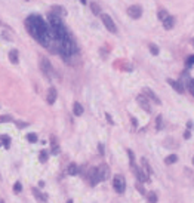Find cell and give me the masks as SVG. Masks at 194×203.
Returning <instances> with one entry per match:
<instances>
[{"label":"cell","mask_w":194,"mask_h":203,"mask_svg":"<svg viewBox=\"0 0 194 203\" xmlns=\"http://www.w3.org/2000/svg\"><path fill=\"white\" fill-rule=\"evenodd\" d=\"M25 27L28 30V33L39 41L40 44H43L44 47H49L50 46V41L52 39V33H50V28L49 25L40 18L39 15H31L27 18L25 21Z\"/></svg>","instance_id":"obj_1"},{"label":"cell","mask_w":194,"mask_h":203,"mask_svg":"<svg viewBox=\"0 0 194 203\" xmlns=\"http://www.w3.org/2000/svg\"><path fill=\"white\" fill-rule=\"evenodd\" d=\"M40 70L43 71V74H46L49 79L52 77V74H53V68H52V64H50V61L47 59V58H44V56H41L40 58Z\"/></svg>","instance_id":"obj_2"},{"label":"cell","mask_w":194,"mask_h":203,"mask_svg":"<svg viewBox=\"0 0 194 203\" xmlns=\"http://www.w3.org/2000/svg\"><path fill=\"white\" fill-rule=\"evenodd\" d=\"M113 188L116 190V193H118V194H121L126 190V181H124V178L121 175H116L113 178Z\"/></svg>","instance_id":"obj_3"},{"label":"cell","mask_w":194,"mask_h":203,"mask_svg":"<svg viewBox=\"0 0 194 203\" xmlns=\"http://www.w3.org/2000/svg\"><path fill=\"white\" fill-rule=\"evenodd\" d=\"M101 18H102V22H104V25L107 27V30H108L110 33H117V27H116V24H114V21L111 19L110 15L101 13Z\"/></svg>","instance_id":"obj_4"},{"label":"cell","mask_w":194,"mask_h":203,"mask_svg":"<svg viewBox=\"0 0 194 203\" xmlns=\"http://www.w3.org/2000/svg\"><path fill=\"white\" fill-rule=\"evenodd\" d=\"M127 15L132 18V19H138L142 16V7L138 6V4H132L127 7Z\"/></svg>","instance_id":"obj_5"},{"label":"cell","mask_w":194,"mask_h":203,"mask_svg":"<svg viewBox=\"0 0 194 203\" xmlns=\"http://www.w3.org/2000/svg\"><path fill=\"white\" fill-rule=\"evenodd\" d=\"M136 101H138V104L141 105V108H142L144 111L151 113V105H150V101L147 99L145 95H138V96H136Z\"/></svg>","instance_id":"obj_6"},{"label":"cell","mask_w":194,"mask_h":203,"mask_svg":"<svg viewBox=\"0 0 194 203\" xmlns=\"http://www.w3.org/2000/svg\"><path fill=\"white\" fill-rule=\"evenodd\" d=\"M87 179H89V184H90L92 187H95V185L99 182V176H98V170H96V167H90V169H89Z\"/></svg>","instance_id":"obj_7"},{"label":"cell","mask_w":194,"mask_h":203,"mask_svg":"<svg viewBox=\"0 0 194 203\" xmlns=\"http://www.w3.org/2000/svg\"><path fill=\"white\" fill-rule=\"evenodd\" d=\"M96 170H98L99 181H104V179H107V178L110 176V169H108V166H107V164H101V166H98V167H96Z\"/></svg>","instance_id":"obj_8"},{"label":"cell","mask_w":194,"mask_h":203,"mask_svg":"<svg viewBox=\"0 0 194 203\" xmlns=\"http://www.w3.org/2000/svg\"><path fill=\"white\" fill-rule=\"evenodd\" d=\"M144 95L147 96V99H148V101H153V102H154V104H157V105H158V104H161V101L158 99V96L155 95L151 89L145 87V89H144Z\"/></svg>","instance_id":"obj_9"},{"label":"cell","mask_w":194,"mask_h":203,"mask_svg":"<svg viewBox=\"0 0 194 203\" xmlns=\"http://www.w3.org/2000/svg\"><path fill=\"white\" fill-rule=\"evenodd\" d=\"M133 173L136 175V178L139 179V182H147V175L142 172V169L141 167H136V166H133Z\"/></svg>","instance_id":"obj_10"},{"label":"cell","mask_w":194,"mask_h":203,"mask_svg":"<svg viewBox=\"0 0 194 203\" xmlns=\"http://www.w3.org/2000/svg\"><path fill=\"white\" fill-rule=\"evenodd\" d=\"M52 13H55L56 16L62 18V16H65V15H67V10H65L62 6H59V4H55V6H52Z\"/></svg>","instance_id":"obj_11"},{"label":"cell","mask_w":194,"mask_h":203,"mask_svg":"<svg viewBox=\"0 0 194 203\" xmlns=\"http://www.w3.org/2000/svg\"><path fill=\"white\" fill-rule=\"evenodd\" d=\"M46 101H47V104H55V101H56V89L55 87H50L49 89V92H47V96H46Z\"/></svg>","instance_id":"obj_12"},{"label":"cell","mask_w":194,"mask_h":203,"mask_svg":"<svg viewBox=\"0 0 194 203\" xmlns=\"http://www.w3.org/2000/svg\"><path fill=\"white\" fill-rule=\"evenodd\" d=\"M167 83L178 92V93H184V86L179 83V81H176V80H172V79H167Z\"/></svg>","instance_id":"obj_13"},{"label":"cell","mask_w":194,"mask_h":203,"mask_svg":"<svg viewBox=\"0 0 194 203\" xmlns=\"http://www.w3.org/2000/svg\"><path fill=\"white\" fill-rule=\"evenodd\" d=\"M173 24H175V19H173V16H167L164 21H163V27L166 28V30H170V28H173Z\"/></svg>","instance_id":"obj_14"},{"label":"cell","mask_w":194,"mask_h":203,"mask_svg":"<svg viewBox=\"0 0 194 203\" xmlns=\"http://www.w3.org/2000/svg\"><path fill=\"white\" fill-rule=\"evenodd\" d=\"M67 173L68 175H77L78 173V166L76 163H70L68 167H67Z\"/></svg>","instance_id":"obj_15"},{"label":"cell","mask_w":194,"mask_h":203,"mask_svg":"<svg viewBox=\"0 0 194 203\" xmlns=\"http://www.w3.org/2000/svg\"><path fill=\"white\" fill-rule=\"evenodd\" d=\"M9 59H10V62L12 64H18V50L16 49H12L10 52H9Z\"/></svg>","instance_id":"obj_16"},{"label":"cell","mask_w":194,"mask_h":203,"mask_svg":"<svg viewBox=\"0 0 194 203\" xmlns=\"http://www.w3.org/2000/svg\"><path fill=\"white\" fill-rule=\"evenodd\" d=\"M73 113H74L76 116H81V114H83V105L78 104V102H74V105H73Z\"/></svg>","instance_id":"obj_17"},{"label":"cell","mask_w":194,"mask_h":203,"mask_svg":"<svg viewBox=\"0 0 194 203\" xmlns=\"http://www.w3.org/2000/svg\"><path fill=\"white\" fill-rule=\"evenodd\" d=\"M0 145H3L4 148H9V145H10V138L6 136V135H1V136H0Z\"/></svg>","instance_id":"obj_18"},{"label":"cell","mask_w":194,"mask_h":203,"mask_svg":"<svg viewBox=\"0 0 194 203\" xmlns=\"http://www.w3.org/2000/svg\"><path fill=\"white\" fill-rule=\"evenodd\" d=\"M141 163H142V166H144V170H145L148 175H151V173H153V170H151V166H150L148 162H147V159H145V157H142V159H141Z\"/></svg>","instance_id":"obj_19"},{"label":"cell","mask_w":194,"mask_h":203,"mask_svg":"<svg viewBox=\"0 0 194 203\" xmlns=\"http://www.w3.org/2000/svg\"><path fill=\"white\" fill-rule=\"evenodd\" d=\"M90 10H92L95 15H101V7H99V4H98V3H95V1H92V3H90Z\"/></svg>","instance_id":"obj_20"},{"label":"cell","mask_w":194,"mask_h":203,"mask_svg":"<svg viewBox=\"0 0 194 203\" xmlns=\"http://www.w3.org/2000/svg\"><path fill=\"white\" fill-rule=\"evenodd\" d=\"M33 194H34V197H36L39 202H46V197H44V196L40 193L37 188H33Z\"/></svg>","instance_id":"obj_21"},{"label":"cell","mask_w":194,"mask_h":203,"mask_svg":"<svg viewBox=\"0 0 194 203\" xmlns=\"http://www.w3.org/2000/svg\"><path fill=\"white\" fill-rule=\"evenodd\" d=\"M157 16H158V19H160V21L163 22V21H164V19H166V18L169 16V13H167V12H166L164 9H160V10H158V13H157Z\"/></svg>","instance_id":"obj_22"},{"label":"cell","mask_w":194,"mask_h":203,"mask_svg":"<svg viewBox=\"0 0 194 203\" xmlns=\"http://www.w3.org/2000/svg\"><path fill=\"white\" fill-rule=\"evenodd\" d=\"M178 160V157L175 156V154H170V156H167L166 159H164V162H166V164H172V163H175Z\"/></svg>","instance_id":"obj_23"},{"label":"cell","mask_w":194,"mask_h":203,"mask_svg":"<svg viewBox=\"0 0 194 203\" xmlns=\"http://www.w3.org/2000/svg\"><path fill=\"white\" fill-rule=\"evenodd\" d=\"M161 124H163V119H161V116H157V119H155V129H157V130H160V129H161Z\"/></svg>","instance_id":"obj_24"},{"label":"cell","mask_w":194,"mask_h":203,"mask_svg":"<svg viewBox=\"0 0 194 203\" xmlns=\"http://www.w3.org/2000/svg\"><path fill=\"white\" fill-rule=\"evenodd\" d=\"M39 160L41 163H44L46 160H47V151H40V154H39Z\"/></svg>","instance_id":"obj_25"},{"label":"cell","mask_w":194,"mask_h":203,"mask_svg":"<svg viewBox=\"0 0 194 203\" xmlns=\"http://www.w3.org/2000/svg\"><path fill=\"white\" fill-rule=\"evenodd\" d=\"M127 156H129L130 164H132V167H133V166H135V154L132 153V150H127Z\"/></svg>","instance_id":"obj_26"},{"label":"cell","mask_w":194,"mask_h":203,"mask_svg":"<svg viewBox=\"0 0 194 203\" xmlns=\"http://www.w3.org/2000/svg\"><path fill=\"white\" fill-rule=\"evenodd\" d=\"M52 153H59V147H58V144H56V141L52 138Z\"/></svg>","instance_id":"obj_27"},{"label":"cell","mask_w":194,"mask_h":203,"mask_svg":"<svg viewBox=\"0 0 194 203\" xmlns=\"http://www.w3.org/2000/svg\"><path fill=\"white\" fill-rule=\"evenodd\" d=\"M148 47H150V50H151V53H153V55H158V47L155 46L154 43H150V46H148Z\"/></svg>","instance_id":"obj_28"},{"label":"cell","mask_w":194,"mask_h":203,"mask_svg":"<svg viewBox=\"0 0 194 203\" xmlns=\"http://www.w3.org/2000/svg\"><path fill=\"white\" fill-rule=\"evenodd\" d=\"M27 139H28L30 142H36V141H37V135H36V133H28V135H27Z\"/></svg>","instance_id":"obj_29"},{"label":"cell","mask_w":194,"mask_h":203,"mask_svg":"<svg viewBox=\"0 0 194 203\" xmlns=\"http://www.w3.org/2000/svg\"><path fill=\"white\" fill-rule=\"evenodd\" d=\"M6 122H12V117L10 116H0V123H6Z\"/></svg>","instance_id":"obj_30"},{"label":"cell","mask_w":194,"mask_h":203,"mask_svg":"<svg viewBox=\"0 0 194 203\" xmlns=\"http://www.w3.org/2000/svg\"><path fill=\"white\" fill-rule=\"evenodd\" d=\"M135 187H136V190H139V193H141V194H145V190H144V187H142V182H139V181H138Z\"/></svg>","instance_id":"obj_31"},{"label":"cell","mask_w":194,"mask_h":203,"mask_svg":"<svg viewBox=\"0 0 194 203\" xmlns=\"http://www.w3.org/2000/svg\"><path fill=\"white\" fill-rule=\"evenodd\" d=\"M148 202L150 203L157 202V196H155V193H150V194H148Z\"/></svg>","instance_id":"obj_32"},{"label":"cell","mask_w":194,"mask_h":203,"mask_svg":"<svg viewBox=\"0 0 194 203\" xmlns=\"http://www.w3.org/2000/svg\"><path fill=\"white\" fill-rule=\"evenodd\" d=\"M21 190H22V185H21L19 182H15V185H13V191H15V193H19Z\"/></svg>","instance_id":"obj_33"},{"label":"cell","mask_w":194,"mask_h":203,"mask_svg":"<svg viewBox=\"0 0 194 203\" xmlns=\"http://www.w3.org/2000/svg\"><path fill=\"white\" fill-rule=\"evenodd\" d=\"M188 87H190V90H191V93L194 95V79L193 80H190V84H188Z\"/></svg>","instance_id":"obj_34"},{"label":"cell","mask_w":194,"mask_h":203,"mask_svg":"<svg viewBox=\"0 0 194 203\" xmlns=\"http://www.w3.org/2000/svg\"><path fill=\"white\" fill-rule=\"evenodd\" d=\"M98 151H99V154H104V145L102 144H98Z\"/></svg>","instance_id":"obj_35"},{"label":"cell","mask_w":194,"mask_h":203,"mask_svg":"<svg viewBox=\"0 0 194 203\" xmlns=\"http://www.w3.org/2000/svg\"><path fill=\"white\" fill-rule=\"evenodd\" d=\"M187 64H188V65H191V64H194V55H193V56H190V58L187 59Z\"/></svg>","instance_id":"obj_36"},{"label":"cell","mask_w":194,"mask_h":203,"mask_svg":"<svg viewBox=\"0 0 194 203\" xmlns=\"http://www.w3.org/2000/svg\"><path fill=\"white\" fill-rule=\"evenodd\" d=\"M16 126H18V127H25V126H27V123H22V122H16Z\"/></svg>","instance_id":"obj_37"},{"label":"cell","mask_w":194,"mask_h":203,"mask_svg":"<svg viewBox=\"0 0 194 203\" xmlns=\"http://www.w3.org/2000/svg\"><path fill=\"white\" fill-rule=\"evenodd\" d=\"M105 117H107V120H108V123H111V124H113V119H111V116H110V114H105Z\"/></svg>","instance_id":"obj_38"},{"label":"cell","mask_w":194,"mask_h":203,"mask_svg":"<svg viewBox=\"0 0 194 203\" xmlns=\"http://www.w3.org/2000/svg\"><path fill=\"white\" fill-rule=\"evenodd\" d=\"M184 138H187V139H188V138H190V132H188V130H187V132H185V133H184Z\"/></svg>","instance_id":"obj_39"},{"label":"cell","mask_w":194,"mask_h":203,"mask_svg":"<svg viewBox=\"0 0 194 203\" xmlns=\"http://www.w3.org/2000/svg\"><path fill=\"white\" fill-rule=\"evenodd\" d=\"M193 46H194V40H193Z\"/></svg>","instance_id":"obj_40"},{"label":"cell","mask_w":194,"mask_h":203,"mask_svg":"<svg viewBox=\"0 0 194 203\" xmlns=\"http://www.w3.org/2000/svg\"><path fill=\"white\" fill-rule=\"evenodd\" d=\"M193 163H194V157H193Z\"/></svg>","instance_id":"obj_41"},{"label":"cell","mask_w":194,"mask_h":203,"mask_svg":"<svg viewBox=\"0 0 194 203\" xmlns=\"http://www.w3.org/2000/svg\"><path fill=\"white\" fill-rule=\"evenodd\" d=\"M25 1H30V0H25Z\"/></svg>","instance_id":"obj_42"},{"label":"cell","mask_w":194,"mask_h":203,"mask_svg":"<svg viewBox=\"0 0 194 203\" xmlns=\"http://www.w3.org/2000/svg\"><path fill=\"white\" fill-rule=\"evenodd\" d=\"M0 203H3V202H0Z\"/></svg>","instance_id":"obj_43"}]
</instances>
